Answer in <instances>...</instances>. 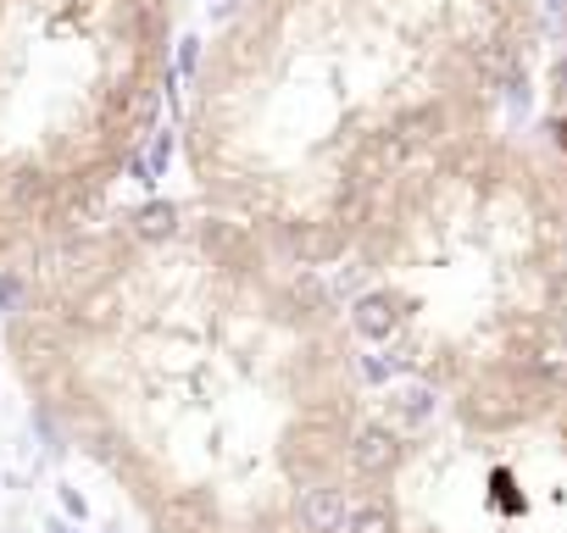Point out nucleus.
Returning a JSON list of instances; mask_svg holds the SVG:
<instances>
[{
    "label": "nucleus",
    "mask_w": 567,
    "mask_h": 533,
    "mask_svg": "<svg viewBox=\"0 0 567 533\" xmlns=\"http://www.w3.org/2000/svg\"><path fill=\"white\" fill-rule=\"evenodd\" d=\"M0 328L56 450L156 533H306L351 483L362 345L317 267L201 201H151L0 272Z\"/></svg>",
    "instance_id": "obj_1"
},
{
    "label": "nucleus",
    "mask_w": 567,
    "mask_h": 533,
    "mask_svg": "<svg viewBox=\"0 0 567 533\" xmlns=\"http://www.w3.org/2000/svg\"><path fill=\"white\" fill-rule=\"evenodd\" d=\"M540 56V0H234L184 89V173L328 272L406 167L501 123Z\"/></svg>",
    "instance_id": "obj_2"
},
{
    "label": "nucleus",
    "mask_w": 567,
    "mask_h": 533,
    "mask_svg": "<svg viewBox=\"0 0 567 533\" xmlns=\"http://www.w3.org/2000/svg\"><path fill=\"white\" fill-rule=\"evenodd\" d=\"M345 322L385 372L462 395L567 356V167L506 123L440 144L340 262Z\"/></svg>",
    "instance_id": "obj_3"
},
{
    "label": "nucleus",
    "mask_w": 567,
    "mask_h": 533,
    "mask_svg": "<svg viewBox=\"0 0 567 533\" xmlns=\"http://www.w3.org/2000/svg\"><path fill=\"white\" fill-rule=\"evenodd\" d=\"M173 39L178 0H0V272L112 212Z\"/></svg>",
    "instance_id": "obj_4"
},
{
    "label": "nucleus",
    "mask_w": 567,
    "mask_h": 533,
    "mask_svg": "<svg viewBox=\"0 0 567 533\" xmlns=\"http://www.w3.org/2000/svg\"><path fill=\"white\" fill-rule=\"evenodd\" d=\"M345 533H567V356L440 395L356 483Z\"/></svg>",
    "instance_id": "obj_5"
},
{
    "label": "nucleus",
    "mask_w": 567,
    "mask_h": 533,
    "mask_svg": "<svg viewBox=\"0 0 567 533\" xmlns=\"http://www.w3.org/2000/svg\"><path fill=\"white\" fill-rule=\"evenodd\" d=\"M540 139L551 144L556 162L567 167V45H562V56H556V67H551V112H545Z\"/></svg>",
    "instance_id": "obj_6"
},
{
    "label": "nucleus",
    "mask_w": 567,
    "mask_h": 533,
    "mask_svg": "<svg viewBox=\"0 0 567 533\" xmlns=\"http://www.w3.org/2000/svg\"><path fill=\"white\" fill-rule=\"evenodd\" d=\"M56 533H67V528H56Z\"/></svg>",
    "instance_id": "obj_7"
}]
</instances>
